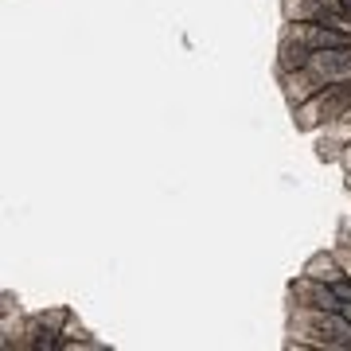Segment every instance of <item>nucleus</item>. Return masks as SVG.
<instances>
[{
	"label": "nucleus",
	"mask_w": 351,
	"mask_h": 351,
	"mask_svg": "<svg viewBox=\"0 0 351 351\" xmlns=\"http://www.w3.org/2000/svg\"><path fill=\"white\" fill-rule=\"evenodd\" d=\"M304 328L316 336V348H351V324L343 313H324V308H304Z\"/></svg>",
	"instance_id": "nucleus-1"
},
{
	"label": "nucleus",
	"mask_w": 351,
	"mask_h": 351,
	"mask_svg": "<svg viewBox=\"0 0 351 351\" xmlns=\"http://www.w3.org/2000/svg\"><path fill=\"white\" fill-rule=\"evenodd\" d=\"M313 63V47L297 39L293 32L285 27V36H281V51H277V71L285 75V71H304V66Z\"/></svg>",
	"instance_id": "nucleus-2"
},
{
	"label": "nucleus",
	"mask_w": 351,
	"mask_h": 351,
	"mask_svg": "<svg viewBox=\"0 0 351 351\" xmlns=\"http://www.w3.org/2000/svg\"><path fill=\"white\" fill-rule=\"evenodd\" d=\"M281 86H285V98L293 101V106H301V101H308L313 94H320L324 82L304 66V71H285V75H281Z\"/></svg>",
	"instance_id": "nucleus-3"
},
{
	"label": "nucleus",
	"mask_w": 351,
	"mask_h": 351,
	"mask_svg": "<svg viewBox=\"0 0 351 351\" xmlns=\"http://www.w3.org/2000/svg\"><path fill=\"white\" fill-rule=\"evenodd\" d=\"M324 0H285L281 4V16L285 24H308V20H324Z\"/></svg>",
	"instance_id": "nucleus-4"
},
{
	"label": "nucleus",
	"mask_w": 351,
	"mask_h": 351,
	"mask_svg": "<svg viewBox=\"0 0 351 351\" xmlns=\"http://www.w3.org/2000/svg\"><path fill=\"white\" fill-rule=\"evenodd\" d=\"M304 277L336 285V281H343V277H351V274H343V269H339V262L332 258V254H316V258H308V265H304Z\"/></svg>",
	"instance_id": "nucleus-5"
}]
</instances>
